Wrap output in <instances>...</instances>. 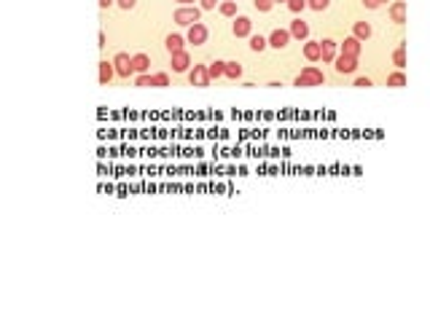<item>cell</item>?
<instances>
[{
  "label": "cell",
  "instance_id": "f1b7e54d",
  "mask_svg": "<svg viewBox=\"0 0 430 322\" xmlns=\"http://www.w3.org/2000/svg\"><path fill=\"white\" fill-rule=\"evenodd\" d=\"M272 6H274V0H256L258 11H272Z\"/></svg>",
  "mask_w": 430,
  "mask_h": 322
},
{
  "label": "cell",
  "instance_id": "5b68a950",
  "mask_svg": "<svg viewBox=\"0 0 430 322\" xmlns=\"http://www.w3.org/2000/svg\"><path fill=\"white\" fill-rule=\"evenodd\" d=\"M186 41L194 43V46H202L204 41H207V27H204L202 22H196L189 27V33H186Z\"/></svg>",
  "mask_w": 430,
  "mask_h": 322
},
{
  "label": "cell",
  "instance_id": "8992f818",
  "mask_svg": "<svg viewBox=\"0 0 430 322\" xmlns=\"http://www.w3.org/2000/svg\"><path fill=\"white\" fill-rule=\"evenodd\" d=\"M336 49H339V43L336 41H328V38H325V41H320V59L323 62H336Z\"/></svg>",
  "mask_w": 430,
  "mask_h": 322
},
{
  "label": "cell",
  "instance_id": "44dd1931",
  "mask_svg": "<svg viewBox=\"0 0 430 322\" xmlns=\"http://www.w3.org/2000/svg\"><path fill=\"white\" fill-rule=\"evenodd\" d=\"M387 86H392V89L406 86V75H404V73H392V75H387Z\"/></svg>",
  "mask_w": 430,
  "mask_h": 322
},
{
  "label": "cell",
  "instance_id": "603a6c76",
  "mask_svg": "<svg viewBox=\"0 0 430 322\" xmlns=\"http://www.w3.org/2000/svg\"><path fill=\"white\" fill-rule=\"evenodd\" d=\"M221 14L223 16H237V3H234V0H223V3H221Z\"/></svg>",
  "mask_w": 430,
  "mask_h": 322
},
{
  "label": "cell",
  "instance_id": "6da1fadb",
  "mask_svg": "<svg viewBox=\"0 0 430 322\" xmlns=\"http://www.w3.org/2000/svg\"><path fill=\"white\" fill-rule=\"evenodd\" d=\"M323 81H325L323 70H317L315 65H310V68H304L301 73L296 75L293 86H323Z\"/></svg>",
  "mask_w": 430,
  "mask_h": 322
},
{
  "label": "cell",
  "instance_id": "2e32d148",
  "mask_svg": "<svg viewBox=\"0 0 430 322\" xmlns=\"http://www.w3.org/2000/svg\"><path fill=\"white\" fill-rule=\"evenodd\" d=\"M164 46H167V51H170V54H177V51H183V35H167Z\"/></svg>",
  "mask_w": 430,
  "mask_h": 322
},
{
  "label": "cell",
  "instance_id": "ffe728a7",
  "mask_svg": "<svg viewBox=\"0 0 430 322\" xmlns=\"http://www.w3.org/2000/svg\"><path fill=\"white\" fill-rule=\"evenodd\" d=\"M207 70H210V78H221V75H226V62H212L207 65Z\"/></svg>",
  "mask_w": 430,
  "mask_h": 322
},
{
  "label": "cell",
  "instance_id": "5bb4252c",
  "mask_svg": "<svg viewBox=\"0 0 430 322\" xmlns=\"http://www.w3.org/2000/svg\"><path fill=\"white\" fill-rule=\"evenodd\" d=\"M113 73H116L113 62H100V83H102V86H108V83H110Z\"/></svg>",
  "mask_w": 430,
  "mask_h": 322
},
{
  "label": "cell",
  "instance_id": "d4e9b609",
  "mask_svg": "<svg viewBox=\"0 0 430 322\" xmlns=\"http://www.w3.org/2000/svg\"><path fill=\"white\" fill-rule=\"evenodd\" d=\"M135 86H156V83H153V75H145V73H140L137 78H135Z\"/></svg>",
  "mask_w": 430,
  "mask_h": 322
},
{
  "label": "cell",
  "instance_id": "7a4b0ae2",
  "mask_svg": "<svg viewBox=\"0 0 430 322\" xmlns=\"http://www.w3.org/2000/svg\"><path fill=\"white\" fill-rule=\"evenodd\" d=\"M199 14H202V11H199L196 6H180V8L175 11V22L180 24V27H191V24L199 22Z\"/></svg>",
  "mask_w": 430,
  "mask_h": 322
},
{
  "label": "cell",
  "instance_id": "9c48e42d",
  "mask_svg": "<svg viewBox=\"0 0 430 322\" xmlns=\"http://www.w3.org/2000/svg\"><path fill=\"white\" fill-rule=\"evenodd\" d=\"M250 30H253V22L248 16H237L234 19V35L237 38H250Z\"/></svg>",
  "mask_w": 430,
  "mask_h": 322
},
{
  "label": "cell",
  "instance_id": "836d02e7",
  "mask_svg": "<svg viewBox=\"0 0 430 322\" xmlns=\"http://www.w3.org/2000/svg\"><path fill=\"white\" fill-rule=\"evenodd\" d=\"M110 3H113V0H100V8H108Z\"/></svg>",
  "mask_w": 430,
  "mask_h": 322
},
{
  "label": "cell",
  "instance_id": "d590c367",
  "mask_svg": "<svg viewBox=\"0 0 430 322\" xmlns=\"http://www.w3.org/2000/svg\"><path fill=\"white\" fill-rule=\"evenodd\" d=\"M274 3H283V0H274ZM285 3H288V0H285Z\"/></svg>",
  "mask_w": 430,
  "mask_h": 322
},
{
  "label": "cell",
  "instance_id": "ac0fdd59",
  "mask_svg": "<svg viewBox=\"0 0 430 322\" xmlns=\"http://www.w3.org/2000/svg\"><path fill=\"white\" fill-rule=\"evenodd\" d=\"M148 65H151V59H148L145 54H135V56H132V68H135V73H145Z\"/></svg>",
  "mask_w": 430,
  "mask_h": 322
},
{
  "label": "cell",
  "instance_id": "9a60e30c",
  "mask_svg": "<svg viewBox=\"0 0 430 322\" xmlns=\"http://www.w3.org/2000/svg\"><path fill=\"white\" fill-rule=\"evenodd\" d=\"M304 56L310 62H320V41H310L304 46Z\"/></svg>",
  "mask_w": 430,
  "mask_h": 322
},
{
  "label": "cell",
  "instance_id": "d6a6232c",
  "mask_svg": "<svg viewBox=\"0 0 430 322\" xmlns=\"http://www.w3.org/2000/svg\"><path fill=\"white\" fill-rule=\"evenodd\" d=\"M215 3H218V0H202V8H207V11H210V8H215Z\"/></svg>",
  "mask_w": 430,
  "mask_h": 322
},
{
  "label": "cell",
  "instance_id": "cb8c5ba5",
  "mask_svg": "<svg viewBox=\"0 0 430 322\" xmlns=\"http://www.w3.org/2000/svg\"><path fill=\"white\" fill-rule=\"evenodd\" d=\"M266 38H261V35H250V49H253V51H264L266 49Z\"/></svg>",
  "mask_w": 430,
  "mask_h": 322
},
{
  "label": "cell",
  "instance_id": "8fae6325",
  "mask_svg": "<svg viewBox=\"0 0 430 322\" xmlns=\"http://www.w3.org/2000/svg\"><path fill=\"white\" fill-rule=\"evenodd\" d=\"M390 19L392 22H406V0H395V3L390 6Z\"/></svg>",
  "mask_w": 430,
  "mask_h": 322
},
{
  "label": "cell",
  "instance_id": "7402d4cb",
  "mask_svg": "<svg viewBox=\"0 0 430 322\" xmlns=\"http://www.w3.org/2000/svg\"><path fill=\"white\" fill-rule=\"evenodd\" d=\"M239 75H242V65L239 62H226V78H239Z\"/></svg>",
  "mask_w": 430,
  "mask_h": 322
},
{
  "label": "cell",
  "instance_id": "4dcf8cb0",
  "mask_svg": "<svg viewBox=\"0 0 430 322\" xmlns=\"http://www.w3.org/2000/svg\"><path fill=\"white\" fill-rule=\"evenodd\" d=\"M355 86H360V89H368V86H371V81H368V78H358V81H355Z\"/></svg>",
  "mask_w": 430,
  "mask_h": 322
},
{
  "label": "cell",
  "instance_id": "ba28073f",
  "mask_svg": "<svg viewBox=\"0 0 430 322\" xmlns=\"http://www.w3.org/2000/svg\"><path fill=\"white\" fill-rule=\"evenodd\" d=\"M339 54H347V56H360V38H355V35L344 38V43H342Z\"/></svg>",
  "mask_w": 430,
  "mask_h": 322
},
{
  "label": "cell",
  "instance_id": "484cf974",
  "mask_svg": "<svg viewBox=\"0 0 430 322\" xmlns=\"http://www.w3.org/2000/svg\"><path fill=\"white\" fill-rule=\"evenodd\" d=\"M328 3H331V0H306V6L315 8V11H325V8H328Z\"/></svg>",
  "mask_w": 430,
  "mask_h": 322
},
{
  "label": "cell",
  "instance_id": "7c38bea8",
  "mask_svg": "<svg viewBox=\"0 0 430 322\" xmlns=\"http://www.w3.org/2000/svg\"><path fill=\"white\" fill-rule=\"evenodd\" d=\"M189 65H191V59H189V54H186V51L172 54V70L175 73H186V70H189Z\"/></svg>",
  "mask_w": 430,
  "mask_h": 322
},
{
  "label": "cell",
  "instance_id": "3957f363",
  "mask_svg": "<svg viewBox=\"0 0 430 322\" xmlns=\"http://www.w3.org/2000/svg\"><path fill=\"white\" fill-rule=\"evenodd\" d=\"M210 70L207 65H194V70L189 73V83L191 86H210Z\"/></svg>",
  "mask_w": 430,
  "mask_h": 322
},
{
  "label": "cell",
  "instance_id": "e575fe53",
  "mask_svg": "<svg viewBox=\"0 0 430 322\" xmlns=\"http://www.w3.org/2000/svg\"><path fill=\"white\" fill-rule=\"evenodd\" d=\"M175 3H180V6H191L194 0H175Z\"/></svg>",
  "mask_w": 430,
  "mask_h": 322
},
{
  "label": "cell",
  "instance_id": "83f0119b",
  "mask_svg": "<svg viewBox=\"0 0 430 322\" xmlns=\"http://www.w3.org/2000/svg\"><path fill=\"white\" fill-rule=\"evenodd\" d=\"M153 83H156V86H170V75H167V73H156Z\"/></svg>",
  "mask_w": 430,
  "mask_h": 322
},
{
  "label": "cell",
  "instance_id": "30bf717a",
  "mask_svg": "<svg viewBox=\"0 0 430 322\" xmlns=\"http://www.w3.org/2000/svg\"><path fill=\"white\" fill-rule=\"evenodd\" d=\"M288 41H291V30H274L269 35V46H274V49H285Z\"/></svg>",
  "mask_w": 430,
  "mask_h": 322
},
{
  "label": "cell",
  "instance_id": "1f68e13d",
  "mask_svg": "<svg viewBox=\"0 0 430 322\" xmlns=\"http://www.w3.org/2000/svg\"><path fill=\"white\" fill-rule=\"evenodd\" d=\"M135 3H137V0H118V6H121V8H127V11H129V8H132Z\"/></svg>",
  "mask_w": 430,
  "mask_h": 322
},
{
  "label": "cell",
  "instance_id": "f546056e",
  "mask_svg": "<svg viewBox=\"0 0 430 322\" xmlns=\"http://www.w3.org/2000/svg\"><path fill=\"white\" fill-rule=\"evenodd\" d=\"M385 3H387V0H363V6H366V8H379Z\"/></svg>",
  "mask_w": 430,
  "mask_h": 322
},
{
  "label": "cell",
  "instance_id": "e0dca14e",
  "mask_svg": "<svg viewBox=\"0 0 430 322\" xmlns=\"http://www.w3.org/2000/svg\"><path fill=\"white\" fill-rule=\"evenodd\" d=\"M352 35L360 38V41H366V38H371V24H368V22H355Z\"/></svg>",
  "mask_w": 430,
  "mask_h": 322
},
{
  "label": "cell",
  "instance_id": "4fadbf2b",
  "mask_svg": "<svg viewBox=\"0 0 430 322\" xmlns=\"http://www.w3.org/2000/svg\"><path fill=\"white\" fill-rule=\"evenodd\" d=\"M291 35L298 38V41H304V38L310 35V24H306L304 19H296V22H291Z\"/></svg>",
  "mask_w": 430,
  "mask_h": 322
},
{
  "label": "cell",
  "instance_id": "277c9868",
  "mask_svg": "<svg viewBox=\"0 0 430 322\" xmlns=\"http://www.w3.org/2000/svg\"><path fill=\"white\" fill-rule=\"evenodd\" d=\"M113 68H116V73L121 75V78H129V75L135 73L132 59H129V54H124V51H118V54L113 56Z\"/></svg>",
  "mask_w": 430,
  "mask_h": 322
},
{
  "label": "cell",
  "instance_id": "4316f807",
  "mask_svg": "<svg viewBox=\"0 0 430 322\" xmlns=\"http://www.w3.org/2000/svg\"><path fill=\"white\" fill-rule=\"evenodd\" d=\"M288 8H291L293 14H298V11H304V8H306V0H288Z\"/></svg>",
  "mask_w": 430,
  "mask_h": 322
},
{
  "label": "cell",
  "instance_id": "d6986e66",
  "mask_svg": "<svg viewBox=\"0 0 430 322\" xmlns=\"http://www.w3.org/2000/svg\"><path fill=\"white\" fill-rule=\"evenodd\" d=\"M392 62H395L398 68H404V65H406V43H401L398 49L392 51Z\"/></svg>",
  "mask_w": 430,
  "mask_h": 322
},
{
  "label": "cell",
  "instance_id": "52a82bcc",
  "mask_svg": "<svg viewBox=\"0 0 430 322\" xmlns=\"http://www.w3.org/2000/svg\"><path fill=\"white\" fill-rule=\"evenodd\" d=\"M336 70H339V73H355V70H358V56L339 54V56H336Z\"/></svg>",
  "mask_w": 430,
  "mask_h": 322
}]
</instances>
